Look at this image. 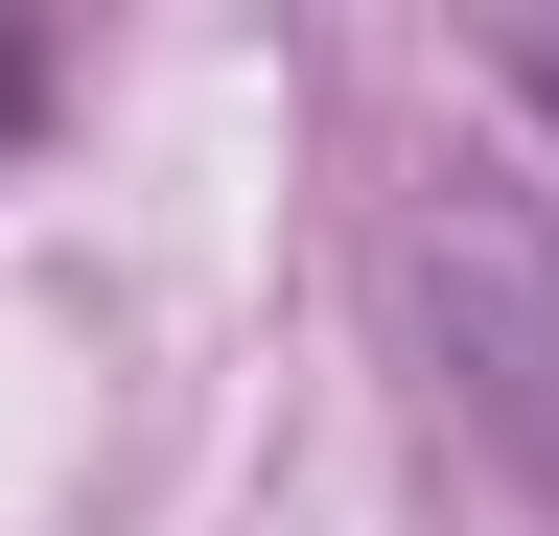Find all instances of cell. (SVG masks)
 Listing matches in <instances>:
<instances>
[{
  "mask_svg": "<svg viewBox=\"0 0 559 536\" xmlns=\"http://www.w3.org/2000/svg\"><path fill=\"white\" fill-rule=\"evenodd\" d=\"M396 350H419V396L513 466V490H559V211L513 164H443V187H396Z\"/></svg>",
  "mask_w": 559,
  "mask_h": 536,
  "instance_id": "cell-1",
  "label": "cell"
},
{
  "mask_svg": "<svg viewBox=\"0 0 559 536\" xmlns=\"http://www.w3.org/2000/svg\"><path fill=\"white\" fill-rule=\"evenodd\" d=\"M513 94H536V117H559V24H513Z\"/></svg>",
  "mask_w": 559,
  "mask_h": 536,
  "instance_id": "cell-2",
  "label": "cell"
},
{
  "mask_svg": "<svg viewBox=\"0 0 559 536\" xmlns=\"http://www.w3.org/2000/svg\"><path fill=\"white\" fill-rule=\"evenodd\" d=\"M24 94H47V47H0V117H24Z\"/></svg>",
  "mask_w": 559,
  "mask_h": 536,
  "instance_id": "cell-3",
  "label": "cell"
}]
</instances>
